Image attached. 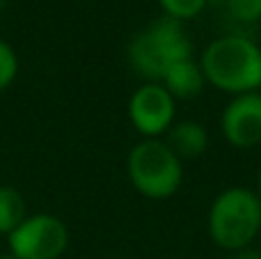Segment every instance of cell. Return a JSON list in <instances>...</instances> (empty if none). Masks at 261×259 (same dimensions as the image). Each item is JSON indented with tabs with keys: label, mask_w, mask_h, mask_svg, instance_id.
<instances>
[{
	"label": "cell",
	"mask_w": 261,
	"mask_h": 259,
	"mask_svg": "<svg viewBox=\"0 0 261 259\" xmlns=\"http://www.w3.org/2000/svg\"><path fill=\"white\" fill-rule=\"evenodd\" d=\"M165 142L181 161L199 159V156L208 149V131L202 122L184 119V122L172 124L170 131H167Z\"/></svg>",
	"instance_id": "9c48e42d"
},
{
	"label": "cell",
	"mask_w": 261,
	"mask_h": 259,
	"mask_svg": "<svg viewBox=\"0 0 261 259\" xmlns=\"http://www.w3.org/2000/svg\"><path fill=\"white\" fill-rule=\"evenodd\" d=\"M7 243L16 259H60L69 246V229L53 214L25 216Z\"/></svg>",
	"instance_id": "277c9868"
},
{
	"label": "cell",
	"mask_w": 261,
	"mask_h": 259,
	"mask_svg": "<svg viewBox=\"0 0 261 259\" xmlns=\"http://www.w3.org/2000/svg\"><path fill=\"white\" fill-rule=\"evenodd\" d=\"M0 259H16V257H14L12 252H5V255H0Z\"/></svg>",
	"instance_id": "e0dca14e"
},
{
	"label": "cell",
	"mask_w": 261,
	"mask_h": 259,
	"mask_svg": "<svg viewBox=\"0 0 261 259\" xmlns=\"http://www.w3.org/2000/svg\"><path fill=\"white\" fill-rule=\"evenodd\" d=\"M5 7V0H0V9H3Z\"/></svg>",
	"instance_id": "ac0fdd59"
},
{
	"label": "cell",
	"mask_w": 261,
	"mask_h": 259,
	"mask_svg": "<svg viewBox=\"0 0 261 259\" xmlns=\"http://www.w3.org/2000/svg\"><path fill=\"white\" fill-rule=\"evenodd\" d=\"M208 5H222V7H225L227 0H208Z\"/></svg>",
	"instance_id": "2e32d148"
},
{
	"label": "cell",
	"mask_w": 261,
	"mask_h": 259,
	"mask_svg": "<svg viewBox=\"0 0 261 259\" xmlns=\"http://www.w3.org/2000/svg\"><path fill=\"white\" fill-rule=\"evenodd\" d=\"M208 237L222 250H243L261 234V200L254 191L231 186L218 193L206 216Z\"/></svg>",
	"instance_id": "7a4b0ae2"
},
{
	"label": "cell",
	"mask_w": 261,
	"mask_h": 259,
	"mask_svg": "<svg viewBox=\"0 0 261 259\" xmlns=\"http://www.w3.org/2000/svg\"><path fill=\"white\" fill-rule=\"evenodd\" d=\"M126 172L135 191L149 200H167L184 182V163L161 138H144L128 151Z\"/></svg>",
	"instance_id": "3957f363"
},
{
	"label": "cell",
	"mask_w": 261,
	"mask_h": 259,
	"mask_svg": "<svg viewBox=\"0 0 261 259\" xmlns=\"http://www.w3.org/2000/svg\"><path fill=\"white\" fill-rule=\"evenodd\" d=\"M16 73H18L16 50H14L7 41L0 39V92L7 90V87L12 85Z\"/></svg>",
	"instance_id": "4fadbf2b"
},
{
	"label": "cell",
	"mask_w": 261,
	"mask_h": 259,
	"mask_svg": "<svg viewBox=\"0 0 261 259\" xmlns=\"http://www.w3.org/2000/svg\"><path fill=\"white\" fill-rule=\"evenodd\" d=\"M176 115V101L161 83H144L128 99V119L144 138H161L170 131Z\"/></svg>",
	"instance_id": "5b68a950"
},
{
	"label": "cell",
	"mask_w": 261,
	"mask_h": 259,
	"mask_svg": "<svg viewBox=\"0 0 261 259\" xmlns=\"http://www.w3.org/2000/svg\"><path fill=\"white\" fill-rule=\"evenodd\" d=\"M231 259H261V250H254V248H243V250H236Z\"/></svg>",
	"instance_id": "5bb4252c"
},
{
	"label": "cell",
	"mask_w": 261,
	"mask_h": 259,
	"mask_svg": "<svg viewBox=\"0 0 261 259\" xmlns=\"http://www.w3.org/2000/svg\"><path fill=\"white\" fill-rule=\"evenodd\" d=\"M225 9L239 23H259L261 21V0H227Z\"/></svg>",
	"instance_id": "7c38bea8"
},
{
	"label": "cell",
	"mask_w": 261,
	"mask_h": 259,
	"mask_svg": "<svg viewBox=\"0 0 261 259\" xmlns=\"http://www.w3.org/2000/svg\"><path fill=\"white\" fill-rule=\"evenodd\" d=\"M158 5L163 7L165 16L176 21H190L206 9L208 0H158Z\"/></svg>",
	"instance_id": "8fae6325"
},
{
	"label": "cell",
	"mask_w": 261,
	"mask_h": 259,
	"mask_svg": "<svg viewBox=\"0 0 261 259\" xmlns=\"http://www.w3.org/2000/svg\"><path fill=\"white\" fill-rule=\"evenodd\" d=\"M142 32L165 69L172 62L193 58V44H190V37L184 28V21H176V18L163 14L161 18L149 23Z\"/></svg>",
	"instance_id": "52a82bcc"
},
{
	"label": "cell",
	"mask_w": 261,
	"mask_h": 259,
	"mask_svg": "<svg viewBox=\"0 0 261 259\" xmlns=\"http://www.w3.org/2000/svg\"><path fill=\"white\" fill-rule=\"evenodd\" d=\"M161 83L167 92L172 94V99H197L199 94L206 87V78H204V71L199 67V62H195L193 58L188 60H179V62H172L170 67L163 71Z\"/></svg>",
	"instance_id": "ba28073f"
},
{
	"label": "cell",
	"mask_w": 261,
	"mask_h": 259,
	"mask_svg": "<svg viewBox=\"0 0 261 259\" xmlns=\"http://www.w3.org/2000/svg\"><path fill=\"white\" fill-rule=\"evenodd\" d=\"M259 195V200H261V168H259V172H257V191H254Z\"/></svg>",
	"instance_id": "9a60e30c"
},
{
	"label": "cell",
	"mask_w": 261,
	"mask_h": 259,
	"mask_svg": "<svg viewBox=\"0 0 261 259\" xmlns=\"http://www.w3.org/2000/svg\"><path fill=\"white\" fill-rule=\"evenodd\" d=\"M199 67L208 85L231 96L261 87V46L245 35H222L202 50Z\"/></svg>",
	"instance_id": "6da1fadb"
},
{
	"label": "cell",
	"mask_w": 261,
	"mask_h": 259,
	"mask_svg": "<svg viewBox=\"0 0 261 259\" xmlns=\"http://www.w3.org/2000/svg\"><path fill=\"white\" fill-rule=\"evenodd\" d=\"M220 131L236 149H252L261 142V92L236 94L222 108Z\"/></svg>",
	"instance_id": "8992f818"
},
{
	"label": "cell",
	"mask_w": 261,
	"mask_h": 259,
	"mask_svg": "<svg viewBox=\"0 0 261 259\" xmlns=\"http://www.w3.org/2000/svg\"><path fill=\"white\" fill-rule=\"evenodd\" d=\"M25 220V200L12 186H0V234H12Z\"/></svg>",
	"instance_id": "30bf717a"
}]
</instances>
